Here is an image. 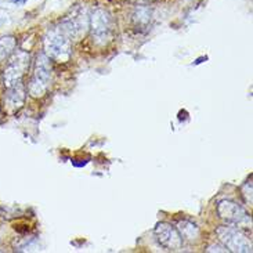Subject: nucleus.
Masks as SVG:
<instances>
[{
	"mask_svg": "<svg viewBox=\"0 0 253 253\" xmlns=\"http://www.w3.org/2000/svg\"><path fill=\"white\" fill-rule=\"evenodd\" d=\"M89 29L94 44L104 47L107 46L114 36V18L104 8H96L89 15Z\"/></svg>",
	"mask_w": 253,
	"mask_h": 253,
	"instance_id": "obj_1",
	"label": "nucleus"
},
{
	"mask_svg": "<svg viewBox=\"0 0 253 253\" xmlns=\"http://www.w3.org/2000/svg\"><path fill=\"white\" fill-rule=\"evenodd\" d=\"M71 39L62 32L60 27L50 29L44 36V54L48 58H53L57 61L65 62L71 58Z\"/></svg>",
	"mask_w": 253,
	"mask_h": 253,
	"instance_id": "obj_2",
	"label": "nucleus"
},
{
	"mask_svg": "<svg viewBox=\"0 0 253 253\" xmlns=\"http://www.w3.org/2000/svg\"><path fill=\"white\" fill-rule=\"evenodd\" d=\"M50 83H51L50 58L44 53H42L36 57L34 74L28 86V91L32 97H42L48 90Z\"/></svg>",
	"mask_w": 253,
	"mask_h": 253,
	"instance_id": "obj_3",
	"label": "nucleus"
},
{
	"mask_svg": "<svg viewBox=\"0 0 253 253\" xmlns=\"http://www.w3.org/2000/svg\"><path fill=\"white\" fill-rule=\"evenodd\" d=\"M220 242L228 248V251L235 253H251L252 242L245 234L235 226H220L216 230Z\"/></svg>",
	"mask_w": 253,
	"mask_h": 253,
	"instance_id": "obj_4",
	"label": "nucleus"
},
{
	"mask_svg": "<svg viewBox=\"0 0 253 253\" xmlns=\"http://www.w3.org/2000/svg\"><path fill=\"white\" fill-rule=\"evenodd\" d=\"M217 213L223 220H226L228 224L235 227H245V228H251L252 226V219L251 216L248 214V212L238 205L237 202L233 201H220L219 205H217Z\"/></svg>",
	"mask_w": 253,
	"mask_h": 253,
	"instance_id": "obj_5",
	"label": "nucleus"
},
{
	"mask_svg": "<svg viewBox=\"0 0 253 253\" xmlns=\"http://www.w3.org/2000/svg\"><path fill=\"white\" fill-rule=\"evenodd\" d=\"M58 27L71 41H81L89 31V15L84 10H78L67 17Z\"/></svg>",
	"mask_w": 253,
	"mask_h": 253,
	"instance_id": "obj_6",
	"label": "nucleus"
},
{
	"mask_svg": "<svg viewBox=\"0 0 253 253\" xmlns=\"http://www.w3.org/2000/svg\"><path fill=\"white\" fill-rule=\"evenodd\" d=\"M29 67V54L25 51H20L10 60L7 68L4 69V84L6 87H11L17 83H21L25 75V71Z\"/></svg>",
	"mask_w": 253,
	"mask_h": 253,
	"instance_id": "obj_7",
	"label": "nucleus"
},
{
	"mask_svg": "<svg viewBox=\"0 0 253 253\" xmlns=\"http://www.w3.org/2000/svg\"><path fill=\"white\" fill-rule=\"evenodd\" d=\"M155 238H157L158 244L161 247L170 251V252H176L183 247V238L178 233L176 227H173L169 223H159L154 230Z\"/></svg>",
	"mask_w": 253,
	"mask_h": 253,
	"instance_id": "obj_8",
	"label": "nucleus"
},
{
	"mask_svg": "<svg viewBox=\"0 0 253 253\" xmlns=\"http://www.w3.org/2000/svg\"><path fill=\"white\" fill-rule=\"evenodd\" d=\"M25 97H27V91L22 83H17L11 87H7L6 93V105L10 110H20L21 107L25 103Z\"/></svg>",
	"mask_w": 253,
	"mask_h": 253,
	"instance_id": "obj_9",
	"label": "nucleus"
},
{
	"mask_svg": "<svg viewBox=\"0 0 253 253\" xmlns=\"http://www.w3.org/2000/svg\"><path fill=\"white\" fill-rule=\"evenodd\" d=\"M178 233L181 235V238L183 240L190 241V242H194V241H197L199 238V235H201V231H199V227L195 224V223H192L190 220H183V221H180L178 223Z\"/></svg>",
	"mask_w": 253,
	"mask_h": 253,
	"instance_id": "obj_10",
	"label": "nucleus"
},
{
	"mask_svg": "<svg viewBox=\"0 0 253 253\" xmlns=\"http://www.w3.org/2000/svg\"><path fill=\"white\" fill-rule=\"evenodd\" d=\"M131 20L137 27H147L152 20V10L148 6H138L131 14Z\"/></svg>",
	"mask_w": 253,
	"mask_h": 253,
	"instance_id": "obj_11",
	"label": "nucleus"
},
{
	"mask_svg": "<svg viewBox=\"0 0 253 253\" xmlns=\"http://www.w3.org/2000/svg\"><path fill=\"white\" fill-rule=\"evenodd\" d=\"M17 47V41L14 36H4L0 39V62L6 61L10 58Z\"/></svg>",
	"mask_w": 253,
	"mask_h": 253,
	"instance_id": "obj_12",
	"label": "nucleus"
},
{
	"mask_svg": "<svg viewBox=\"0 0 253 253\" xmlns=\"http://www.w3.org/2000/svg\"><path fill=\"white\" fill-rule=\"evenodd\" d=\"M242 192H244L245 201H247L249 205H252V180H249L247 184L244 185Z\"/></svg>",
	"mask_w": 253,
	"mask_h": 253,
	"instance_id": "obj_13",
	"label": "nucleus"
},
{
	"mask_svg": "<svg viewBox=\"0 0 253 253\" xmlns=\"http://www.w3.org/2000/svg\"><path fill=\"white\" fill-rule=\"evenodd\" d=\"M208 252H228V249H226V247H220V245H212V247H209Z\"/></svg>",
	"mask_w": 253,
	"mask_h": 253,
	"instance_id": "obj_14",
	"label": "nucleus"
},
{
	"mask_svg": "<svg viewBox=\"0 0 253 253\" xmlns=\"http://www.w3.org/2000/svg\"><path fill=\"white\" fill-rule=\"evenodd\" d=\"M14 4H25L27 3V0H11Z\"/></svg>",
	"mask_w": 253,
	"mask_h": 253,
	"instance_id": "obj_15",
	"label": "nucleus"
},
{
	"mask_svg": "<svg viewBox=\"0 0 253 253\" xmlns=\"http://www.w3.org/2000/svg\"><path fill=\"white\" fill-rule=\"evenodd\" d=\"M131 1H148V0H131Z\"/></svg>",
	"mask_w": 253,
	"mask_h": 253,
	"instance_id": "obj_16",
	"label": "nucleus"
}]
</instances>
